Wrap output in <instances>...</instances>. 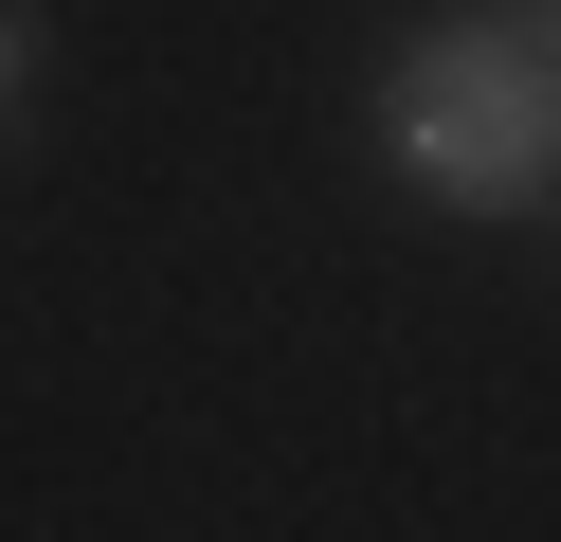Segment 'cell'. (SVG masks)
Masks as SVG:
<instances>
[{
    "mask_svg": "<svg viewBox=\"0 0 561 542\" xmlns=\"http://www.w3.org/2000/svg\"><path fill=\"white\" fill-rule=\"evenodd\" d=\"M380 145H399V181H435L453 217L543 199L561 181V55L507 0H453V19H416L399 55H380Z\"/></svg>",
    "mask_w": 561,
    "mask_h": 542,
    "instance_id": "6da1fadb",
    "label": "cell"
},
{
    "mask_svg": "<svg viewBox=\"0 0 561 542\" xmlns=\"http://www.w3.org/2000/svg\"><path fill=\"white\" fill-rule=\"evenodd\" d=\"M37 91H55V19L0 0V163H37Z\"/></svg>",
    "mask_w": 561,
    "mask_h": 542,
    "instance_id": "7a4b0ae2",
    "label": "cell"
},
{
    "mask_svg": "<svg viewBox=\"0 0 561 542\" xmlns=\"http://www.w3.org/2000/svg\"><path fill=\"white\" fill-rule=\"evenodd\" d=\"M507 19H525V36H543V55H561V0H507Z\"/></svg>",
    "mask_w": 561,
    "mask_h": 542,
    "instance_id": "3957f363",
    "label": "cell"
}]
</instances>
